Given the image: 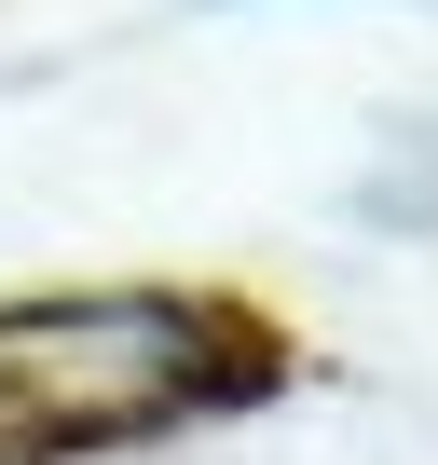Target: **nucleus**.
<instances>
[{"label":"nucleus","instance_id":"1","mask_svg":"<svg viewBox=\"0 0 438 465\" xmlns=\"http://www.w3.org/2000/svg\"><path fill=\"white\" fill-rule=\"evenodd\" d=\"M234 370H247L234 329H219L205 302H151V288L0 315V424H15V451H42V438H124V424L205 411Z\"/></svg>","mask_w":438,"mask_h":465},{"label":"nucleus","instance_id":"2","mask_svg":"<svg viewBox=\"0 0 438 465\" xmlns=\"http://www.w3.org/2000/svg\"><path fill=\"white\" fill-rule=\"evenodd\" d=\"M0 451H15V424H0Z\"/></svg>","mask_w":438,"mask_h":465}]
</instances>
